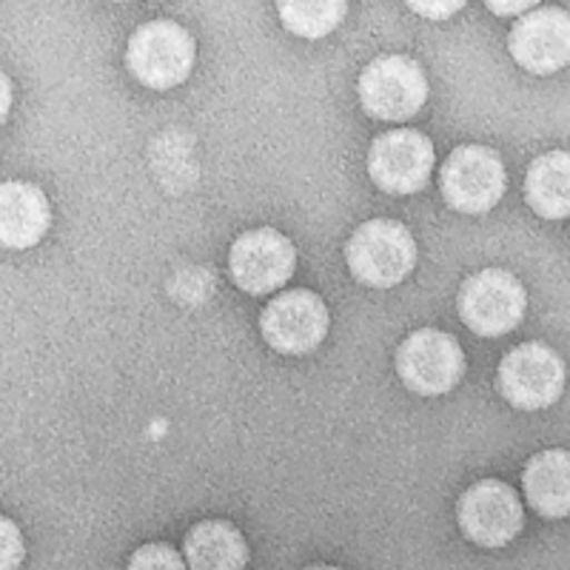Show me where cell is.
Masks as SVG:
<instances>
[{"mask_svg": "<svg viewBox=\"0 0 570 570\" xmlns=\"http://www.w3.org/2000/svg\"><path fill=\"white\" fill-rule=\"evenodd\" d=\"M195 38L175 20H149L129 38L126 63L137 83L166 91L180 86L195 66Z\"/></svg>", "mask_w": 570, "mask_h": 570, "instance_id": "6da1fadb", "label": "cell"}, {"mask_svg": "<svg viewBox=\"0 0 570 570\" xmlns=\"http://www.w3.org/2000/svg\"><path fill=\"white\" fill-rule=\"evenodd\" d=\"M345 259L360 283L391 288L414 272L416 243L402 223L368 220L351 234Z\"/></svg>", "mask_w": 570, "mask_h": 570, "instance_id": "7a4b0ae2", "label": "cell"}, {"mask_svg": "<svg viewBox=\"0 0 570 570\" xmlns=\"http://www.w3.org/2000/svg\"><path fill=\"white\" fill-rule=\"evenodd\" d=\"M460 317L480 337H502L525 317L528 294L511 272L485 268L462 283L456 297Z\"/></svg>", "mask_w": 570, "mask_h": 570, "instance_id": "3957f363", "label": "cell"}, {"mask_svg": "<svg viewBox=\"0 0 570 570\" xmlns=\"http://www.w3.org/2000/svg\"><path fill=\"white\" fill-rule=\"evenodd\" d=\"M428 100L425 71L405 55H383L360 75V104L376 120L402 124Z\"/></svg>", "mask_w": 570, "mask_h": 570, "instance_id": "277c9868", "label": "cell"}, {"mask_svg": "<svg viewBox=\"0 0 570 570\" xmlns=\"http://www.w3.org/2000/svg\"><path fill=\"white\" fill-rule=\"evenodd\" d=\"M508 186L502 157L488 146H460L440 171L442 197L462 214H485L502 200Z\"/></svg>", "mask_w": 570, "mask_h": 570, "instance_id": "5b68a950", "label": "cell"}, {"mask_svg": "<svg viewBox=\"0 0 570 570\" xmlns=\"http://www.w3.org/2000/svg\"><path fill=\"white\" fill-rule=\"evenodd\" d=\"M396 374L414 394H448L465 376V351L445 331L420 328L396 351Z\"/></svg>", "mask_w": 570, "mask_h": 570, "instance_id": "8992f818", "label": "cell"}, {"mask_svg": "<svg viewBox=\"0 0 570 570\" xmlns=\"http://www.w3.org/2000/svg\"><path fill=\"white\" fill-rule=\"evenodd\" d=\"M460 528L480 548H505L522 533L525 508L508 482L480 480L468 488L456 505Z\"/></svg>", "mask_w": 570, "mask_h": 570, "instance_id": "52a82bcc", "label": "cell"}, {"mask_svg": "<svg viewBox=\"0 0 570 570\" xmlns=\"http://www.w3.org/2000/svg\"><path fill=\"white\" fill-rule=\"evenodd\" d=\"M297 268L294 243L277 228H252L234 240L228 252V274L246 294H274Z\"/></svg>", "mask_w": 570, "mask_h": 570, "instance_id": "ba28073f", "label": "cell"}, {"mask_svg": "<svg viewBox=\"0 0 570 570\" xmlns=\"http://www.w3.org/2000/svg\"><path fill=\"white\" fill-rule=\"evenodd\" d=\"M499 394L513 409L542 411L562 396L564 363L562 356L542 343H525L502 360L497 374Z\"/></svg>", "mask_w": 570, "mask_h": 570, "instance_id": "9c48e42d", "label": "cell"}, {"mask_svg": "<svg viewBox=\"0 0 570 570\" xmlns=\"http://www.w3.org/2000/svg\"><path fill=\"white\" fill-rule=\"evenodd\" d=\"M434 142L416 129H396L371 142L368 175L389 195L422 191L434 175Z\"/></svg>", "mask_w": 570, "mask_h": 570, "instance_id": "30bf717a", "label": "cell"}, {"mask_svg": "<svg viewBox=\"0 0 570 570\" xmlns=\"http://www.w3.org/2000/svg\"><path fill=\"white\" fill-rule=\"evenodd\" d=\"M328 308L308 288L277 294L259 317L266 343L279 354H308L328 334Z\"/></svg>", "mask_w": 570, "mask_h": 570, "instance_id": "8fae6325", "label": "cell"}, {"mask_svg": "<svg viewBox=\"0 0 570 570\" xmlns=\"http://www.w3.org/2000/svg\"><path fill=\"white\" fill-rule=\"evenodd\" d=\"M513 60L533 75H553L570 60V14L559 7H537L517 18L508 38Z\"/></svg>", "mask_w": 570, "mask_h": 570, "instance_id": "7c38bea8", "label": "cell"}, {"mask_svg": "<svg viewBox=\"0 0 570 570\" xmlns=\"http://www.w3.org/2000/svg\"><path fill=\"white\" fill-rule=\"evenodd\" d=\"M52 226V206L38 186L23 180L0 183V248L38 246Z\"/></svg>", "mask_w": 570, "mask_h": 570, "instance_id": "4fadbf2b", "label": "cell"}, {"mask_svg": "<svg viewBox=\"0 0 570 570\" xmlns=\"http://www.w3.org/2000/svg\"><path fill=\"white\" fill-rule=\"evenodd\" d=\"M188 570H246L248 544L226 519L197 522L183 542Z\"/></svg>", "mask_w": 570, "mask_h": 570, "instance_id": "5bb4252c", "label": "cell"}, {"mask_svg": "<svg viewBox=\"0 0 570 570\" xmlns=\"http://www.w3.org/2000/svg\"><path fill=\"white\" fill-rule=\"evenodd\" d=\"M570 462L568 451L553 448L531 456L522 473V485L533 511L544 519H564L570 511Z\"/></svg>", "mask_w": 570, "mask_h": 570, "instance_id": "9a60e30c", "label": "cell"}, {"mask_svg": "<svg viewBox=\"0 0 570 570\" xmlns=\"http://www.w3.org/2000/svg\"><path fill=\"white\" fill-rule=\"evenodd\" d=\"M525 197L533 212L544 220L568 217V151H548L531 163L525 177Z\"/></svg>", "mask_w": 570, "mask_h": 570, "instance_id": "2e32d148", "label": "cell"}, {"mask_svg": "<svg viewBox=\"0 0 570 570\" xmlns=\"http://www.w3.org/2000/svg\"><path fill=\"white\" fill-rule=\"evenodd\" d=\"M279 20L288 32L299 38H325L343 23L348 3L328 0V3H277Z\"/></svg>", "mask_w": 570, "mask_h": 570, "instance_id": "e0dca14e", "label": "cell"}, {"mask_svg": "<svg viewBox=\"0 0 570 570\" xmlns=\"http://www.w3.org/2000/svg\"><path fill=\"white\" fill-rule=\"evenodd\" d=\"M126 570H188V564L183 562V557L171 548V544L151 542L142 544V548H137V551L131 553L129 568Z\"/></svg>", "mask_w": 570, "mask_h": 570, "instance_id": "ac0fdd59", "label": "cell"}, {"mask_svg": "<svg viewBox=\"0 0 570 570\" xmlns=\"http://www.w3.org/2000/svg\"><path fill=\"white\" fill-rule=\"evenodd\" d=\"M27 557L23 533L12 519L0 517V570H18Z\"/></svg>", "mask_w": 570, "mask_h": 570, "instance_id": "d6986e66", "label": "cell"}, {"mask_svg": "<svg viewBox=\"0 0 570 570\" xmlns=\"http://www.w3.org/2000/svg\"><path fill=\"white\" fill-rule=\"evenodd\" d=\"M411 12L422 14V18H431V20H445L451 14H456L460 9H465L462 0H454V3H409Z\"/></svg>", "mask_w": 570, "mask_h": 570, "instance_id": "ffe728a7", "label": "cell"}, {"mask_svg": "<svg viewBox=\"0 0 570 570\" xmlns=\"http://www.w3.org/2000/svg\"><path fill=\"white\" fill-rule=\"evenodd\" d=\"M539 3L537 0H517V3H488V9H491L493 14H502V18H508V14H519V18H522V14L525 12H531V9H537Z\"/></svg>", "mask_w": 570, "mask_h": 570, "instance_id": "44dd1931", "label": "cell"}, {"mask_svg": "<svg viewBox=\"0 0 570 570\" xmlns=\"http://www.w3.org/2000/svg\"><path fill=\"white\" fill-rule=\"evenodd\" d=\"M9 109H12V83H9V78L0 71V124L7 120Z\"/></svg>", "mask_w": 570, "mask_h": 570, "instance_id": "7402d4cb", "label": "cell"}, {"mask_svg": "<svg viewBox=\"0 0 570 570\" xmlns=\"http://www.w3.org/2000/svg\"><path fill=\"white\" fill-rule=\"evenodd\" d=\"M305 570H340V568H331V564H314V568H305Z\"/></svg>", "mask_w": 570, "mask_h": 570, "instance_id": "603a6c76", "label": "cell"}]
</instances>
